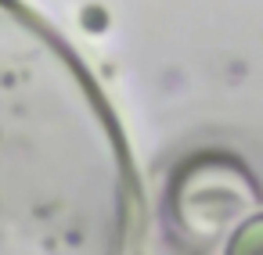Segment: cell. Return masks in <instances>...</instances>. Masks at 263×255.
I'll return each mask as SVG.
<instances>
[{
    "mask_svg": "<svg viewBox=\"0 0 263 255\" xmlns=\"http://www.w3.org/2000/svg\"><path fill=\"white\" fill-rule=\"evenodd\" d=\"M227 255H263V216L249 219L227 244Z\"/></svg>",
    "mask_w": 263,
    "mask_h": 255,
    "instance_id": "1",
    "label": "cell"
}]
</instances>
